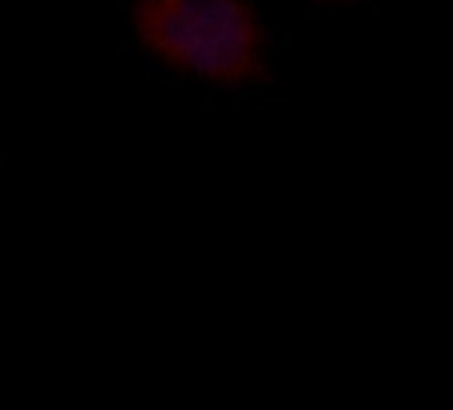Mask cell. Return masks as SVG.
Returning <instances> with one entry per match:
<instances>
[{
  "label": "cell",
  "instance_id": "6da1fadb",
  "mask_svg": "<svg viewBox=\"0 0 453 410\" xmlns=\"http://www.w3.org/2000/svg\"><path fill=\"white\" fill-rule=\"evenodd\" d=\"M133 34L178 74L239 87L265 80V29L250 0H133Z\"/></svg>",
  "mask_w": 453,
  "mask_h": 410
}]
</instances>
